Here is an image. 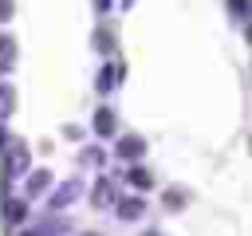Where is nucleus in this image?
Listing matches in <instances>:
<instances>
[{"instance_id": "16", "label": "nucleus", "mask_w": 252, "mask_h": 236, "mask_svg": "<svg viewBox=\"0 0 252 236\" xmlns=\"http://www.w3.org/2000/svg\"><path fill=\"white\" fill-rule=\"evenodd\" d=\"M12 16V0H0V20H8Z\"/></svg>"}, {"instance_id": "12", "label": "nucleus", "mask_w": 252, "mask_h": 236, "mask_svg": "<svg viewBox=\"0 0 252 236\" xmlns=\"http://www.w3.org/2000/svg\"><path fill=\"white\" fill-rule=\"evenodd\" d=\"M12 106H16V90H12L8 83H0V118H8Z\"/></svg>"}, {"instance_id": "14", "label": "nucleus", "mask_w": 252, "mask_h": 236, "mask_svg": "<svg viewBox=\"0 0 252 236\" xmlns=\"http://www.w3.org/2000/svg\"><path fill=\"white\" fill-rule=\"evenodd\" d=\"M181 201H185V197H181V193H177V189H169V193H165V205H169V208H177V205H181Z\"/></svg>"}, {"instance_id": "7", "label": "nucleus", "mask_w": 252, "mask_h": 236, "mask_svg": "<svg viewBox=\"0 0 252 236\" xmlns=\"http://www.w3.org/2000/svg\"><path fill=\"white\" fill-rule=\"evenodd\" d=\"M24 177H28V197H39V193H43V189L51 185V173H47V169H35V173L28 169Z\"/></svg>"}, {"instance_id": "15", "label": "nucleus", "mask_w": 252, "mask_h": 236, "mask_svg": "<svg viewBox=\"0 0 252 236\" xmlns=\"http://www.w3.org/2000/svg\"><path fill=\"white\" fill-rule=\"evenodd\" d=\"M94 39H98V47H102V51H110V47H114V43H110V35H106V31H98V35H94Z\"/></svg>"}, {"instance_id": "8", "label": "nucleus", "mask_w": 252, "mask_h": 236, "mask_svg": "<svg viewBox=\"0 0 252 236\" xmlns=\"http://www.w3.org/2000/svg\"><path fill=\"white\" fill-rule=\"evenodd\" d=\"M91 201H94V205H110V201H114V181H110V177H98L94 189H91Z\"/></svg>"}, {"instance_id": "20", "label": "nucleus", "mask_w": 252, "mask_h": 236, "mask_svg": "<svg viewBox=\"0 0 252 236\" xmlns=\"http://www.w3.org/2000/svg\"><path fill=\"white\" fill-rule=\"evenodd\" d=\"M142 236H161V232H142Z\"/></svg>"}, {"instance_id": "11", "label": "nucleus", "mask_w": 252, "mask_h": 236, "mask_svg": "<svg viewBox=\"0 0 252 236\" xmlns=\"http://www.w3.org/2000/svg\"><path fill=\"white\" fill-rule=\"evenodd\" d=\"M126 181H130V185H134V189H150V185H154V177H150V173H146V169H142V165H134V169H130V173H126Z\"/></svg>"}, {"instance_id": "21", "label": "nucleus", "mask_w": 252, "mask_h": 236, "mask_svg": "<svg viewBox=\"0 0 252 236\" xmlns=\"http://www.w3.org/2000/svg\"><path fill=\"white\" fill-rule=\"evenodd\" d=\"M28 236H39V232H28Z\"/></svg>"}, {"instance_id": "17", "label": "nucleus", "mask_w": 252, "mask_h": 236, "mask_svg": "<svg viewBox=\"0 0 252 236\" xmlns=\"http://www.w3.org/2000/svg\"><path fill=\"white\" fill-rule=\"evenodd\" d=\"M8 142H12V138H8V130H4V118H0V149H4Z\"/></svg>"}, {"instance_id": "18", "label": "nucleus", "mask_w": 252, "mask_h": 236, "mask_svg": "<svg viewBox=\"0 0 252 236\" xmlns=\"http://www.w3.org/2000/svg\"><path fill=\"white\" fill-rule=\"evenodd\" d=\"M94 8L98 12H110V0H94Z\"/></svg>"}, {"instance_id": "9", "label": "nucleus", "mask_w": 252, "mask_h": 236, "mask_svg": "<svg viewBox=\"0 0 252 236\" xmlns=\"http://www.w3.org/2000/svg\"><path fill=\"white\" fill-rule=\"evenodd\" d=\"M16 67V43L8 35H0V75H8Z\"/></svg>"}, {"instance_id": "1", "label": "nucleus", "mask_w": 252, "mask_h": 236, "mask_svg": "<svg viewBox=\"0 0 252 236\" xmlns=\"http://www.w3.org/2000/svg\"><path fill=\"white\" fill-rule=\"evenodd\" d=\"M0 153H4V185L28 173V165H32V161H28V149H24V146H12V142H8Z\"/></svg>"}, {"instance_id": "13", "label": "nucleus", "mask_w": 252, "mask_h": 236, "mask_svg": "<svg viewBox=\"0 0 252 236\" xmlns=\"http://www.w3.org/2000/svg\"><path fill=\"white\" fill-rule=\"evenodd\" d=\"M228 12H232L236 24H244L248 20V0H228Z\"/></svg>"}, {"instance_id": "6", "label": "nucleus", "mask_w": 252, "mask_h": 236, "mask_svg": "<svg viewBox=\"0 0 252 236\" xmlns=\"http://www.w3.org/2000/svg\"><path fill=\"white\" fill-rule=\"evenodd\" d=\"M142 212H146V201H142V197H122V201L114 205V216H118V220H138Z\"/></svg>"}, {"instance_id": "5", "label": "nucleus", "mask_w": 252, "mask_h": 236, "mask_svg": "<svg viewBox=\"0 0 252 236\" xmlns=\"http://www.w3.org/2000/svg\"><path fill=\"white\" fill-rule=\"evenodd\" d=\"M91 130H94L98 138H114V130H118V122H114V110L98 106V110H94V118H91Z\"/></svg>"}, {"instance_id": "3", "label": "nucleus", "mask_w": 252, "mask_h": 236, "mask_svg": "<svg viewBox=\"0 0 252 236\" xmlns=\"http://www.w3.org/2000/svg\"><path fill=\"white\" fill-rule=\"evenodd\" d=\"M79 193H83V185H79V181H63V185H59V189L51 193L47 208H51V212H59V208H67V205H71V201H75Z\"/></svg>"}, {"instance_id": "2", "label": "nucleus", "mask_w": 252, "mask_h": 236, "mask_svg": "<svg viewBox=\"0 0 252 236\" xmlns=\"http://www.w3.org/2000/svg\"><path fill=\"white\" fill-rule=\"evenodd\" d=\"M114 153H118L122 161H138V157L146 153V142H142L138 134H122V138H118V146H114Z\"/></svg>"}, {"instance_id": "4", "label": "nucleus", "mask_w": 252, "mask_h": 236, "mask_svg": "<svg viewBox=\"0 0 252 236\" xmlns=\"http://www.w3.org/2000/svg\"><path fill=\"white\" fill-rule=\"evenodd\" d=\"M122 75H126V67H122V63H106V67L98 71V79H94V87H98L102 94H110V90L118 87V79H122Z\"/></svg>"}, {"instance_id": "10", "label": "nucleus", "mask_w": 252, "mask_h": 236, "mask_svg": "<svg viewBox=\"0 0 252 236\" xmlns=\"http://www.w3.org/2000/svg\"><path fill=\"white\" fill-rule=\"evenodd\" d=\"M24 216H28V201H16V197L4 201V220H8V224H20Z\"/></svg>"}, {"instance_id": "19", "label": "nucleus", "mask_w": 252, "mask_h": 236, "mask_svg": "<svg viewBox=\"0 0 252 236\" xmlns=\"http://www.w3.org/2000/svg\"><path fill=\"white\" fill-rule=\"evenodd\" d=\"M130 4H134V0H122V8H130Z\"/></svg>"}]
</instances>
